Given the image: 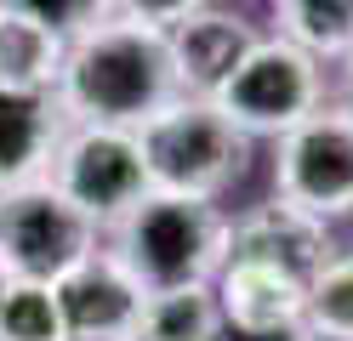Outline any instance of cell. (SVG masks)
<instances>
[{
  "instance_id": "cell-1",
  "label": "cell",
  "mask_w": 353,
  "mask_h": 341,
  "mask_svg": "<svg viewBox=\"0 0 353 341\" xmlns=\"http://www.w3.org/2000/svg\"><path fill=\"white\" fill-rule=\"evenodd\" d=\"M183 97L171 63V40L154 23L108 17L97 29L74 34L63 45V74H57V103L69 125H120L137 131L148 114Z\"/></svg>"
},
{
  "instance_id": "cell-2",
  "label": "cell",
  "mask_w": 353,
  "mask_h": 341,
  "mask_svg": "<svg viewBox=\"0 0 353 341\" xmlns=\"http://www.w3.org/2000/svg\"><path fill=\"white\" fill-rule=\"evenodd\" d=\"M228 216L216 199L188 194H148L125 222H114V256L148 296L205 285L228 262Z\"/></svg>"
},
{
  "instance_id": "cell-3",
  "label": "cell",
  "mask_w": 353,
  "mask_h": 341,
  "mask_svg": "<svg viewBox=\"0 0 353 341\" xmlns=\"http://www.w3.org/2000/svg\"><path fill=\"white\" fill-rule=\"evenodd\" d=\"M137 148L154 194L216 199L245 171V131L211 97H176L137 125Z\"/></svg>"
},
{
  "instance_id": "cell-4",
  "label": "cell",
  "mask_w": 353,
  "mask_h": 341,
  "mask_svg": "<svg viewBox=\"0 0 353 341\" xmlns=\"http://www.w3.org/2000/svg\"><path fill=\"white\" fill-rule=\"evenodd\" d=\"M46 182L92 227L125 222L154 194L143 148H137V131H120V125H69L63 143H57V159H52Z\"/></svg>"
},
{
  "instance_id": "cell-5",
  "label": "cell",
  "mask_w": 353,
  "mask_h": 341,
  "mask_svg": "<svg viewBox=\"0 0 353 341\" xmlns=\"http://www.w3.org/2000/svg\"><path fill=\"white\" fill-rule=\"evenodd\" d=\"M92 250H97V227L46 176L0 194V267H6V279L57 285Z\"/></svg>"
},
{
  "instance_id": "cell-6",
  "label": "cell",
  "mask_w": 353,
  "mask_h": 341,
  "mask_svg": "<svg viewBox=\"0 0 353 341\" xmlns=\"http://www.w3.org/2000/svg\"><path fill=\"white\" fill-rule=\"evenodd\" d=\"M319 57L302 52L296 40H256V52L234 68V80L216 91V108L245 136H285L319 108Z\"/></svg>"
},
{
  "instance_id": "cell-7",
  "label": "cell",
  "mask_w": 353,
  "mask_h": 341,
  "mask_svg": "<svg viewBox=\"0 0 353 341\" xmlns=\"http://www.w3.org/2000/svg\"><path fill=\"white\" fill-rule=\"evenodd\" d=\"M274 182L279 199L296 205L307 216H347L353 211V108H314L302 125L279 136V159H274Z\"/></svg>"
},
{
  "instance_id": "cell-8",
  "label": "cell",
  "mask_w": 353,
  "mask_h": 341,
  "mask_svg": "<svg viewBox=\"0 0 353 341\" xmlns=\"http://www.w3.org/2000/svg\"><path fill=\"white\" fill-rule=\"evenodd\" d=\"M52 290H57L63 324H69V341H137L148 290L125 273L114 250H92Z\"/></svg>"
},
{
  "instance_id": "cell-9",
  "label": "cell",
  "mask_w": 353,
  "mask_h": 341,
  "mask_svg": "<svg viewBox=\"0 0 353 341\" xmlns=\"http://www.w3.org/2000/svg\"><path fill=\"white\" fill-rule=\"evenodd\" d=\"M228 256L279 267V273H291L296 285H314L336 250H330V234H325L319 216H307V211H296V205H285V199H268V205L245 211L228 227Z\"/></svg>"
},
{
  "instance_id": "cell-10",
  "label": "cell",
  "mask_w": 353,
  "mask_h": 341,
  "mask_svg": "<svg viewBox=\"0 0 353 341\" xmlns=\"http://www.w3.org/2000/svg\"><path fill=\"white\" fill-rule=\"evenodd\" d=\"M171 40V63H176V85H183V97H216L228 80H234V68L245 63L256 52V29L245 17H234V12H188L176 29H165Z\"/></svg>"
},
{
  "instance_id": "cell-11",
  "label": "cell",
  "mask_w": 353,
  "mask_h": 341,
  "mask_svg": "<svg viewBox=\"0 0 353 341\" xmlns=\"http://www.w3.org/2000/svg\"><path fill=\"white\" fill-rule=\"evenodd\" d=\"M69 131L57 91H6L0 85V194L40 182Z\"/></svg>"
},
{
  "instance_id": "cell-12",
  "label": "cell",
  "mask_w": 353,
  "mask_h": 341,
  "mask_svg": "<svg viewBox=\"0 0 353 341\" xmlns=\"http://www.w3.org/2000/svg\"><path fill=\"white\" fill-rule=\"evenodd\" d=\"M216 307H223V324L239 330H285L302 324L307 307V285H296L291 273L262 267V262H223V285H216Z\"/></svg>"
},
{
  "instance_id": "cell-13",
  "label": "cell",
  "mask_w": 353,
  "mask_h": 341,
  "mask_svg": "<svg viewBox=\"0 0 353 341\" xmlns=\"http://www.w3.org/2000/svg\"><path fill=\"white\" fill-rule=\"evenodd\" d=\"M63 45L46 23L0 6V85L6 91H57L63 74Z\"/></svg>"
},
{
  "instance_id": "cell-14",
  "label": "cell",
  "mask_w": 353,
  "mask_h": 341,
  "mask_svg": "<svg viewBox=\"0 0 353 341\" xmlns=\"http://www.w3.org/2000/svg\"><path fill=\"white\" fill-rule=\"evenodd\" d=\"M223 330V307L205 285H183V290H160L143 307V341H216Z\"/></svg>"
},
{
  "instance_id": "cell-15",
  "label": "cell",
  "mask_w": 353,
  "mask_h": 341,
  "mask_svg": "<svg viewBox=\"0 0 353 341\" xmlns=\"http://www.w3.org/2000/svg\"><path fill=\"white\" fill-rule=\"evenodd\" d=\"M279 34L296 40L314 57H347L353 52V0H274Z\"/></svg>"
},
{
  "instance_id": "cell-16",
  "label": "cell",
  "mask_w": 353,
  "mask_h": 341,
  "mask_svg": "<svg viewBox=\"0 0 353 341\" xmlns=\"http://www.w3.org/2000/svg\"><path fill=\"white\" fill-rule=\"evenodd\" d=\"M0 341H69L57 290L34 279H6V290H0Z\"/></svg>"
},
{
  "instance_id": "cell-17",
  "label": "cell",
  "mask_w": 353,
  "mask_h": 341,
  "mask_svg": "<svg viewBox=\"0 0 353 341\" xmlns=\"http://www.w3.org/2000/svg\"><path fill=\"white\" fill-rule=\"evenodd\" d=\"M302 324L319 341H353V256H330L325 273L307 285Z\"/></svg>"
},
{
  "instance_id": "cell-18",
  "label": "cell",
  "mask_w": 353,
  "mask_h": 341,
  "mask_svg": "<svg viewBox=\"0 0 353 341\" xmlns=\"http://www.w3.org/2000/svg\"><path fill=\"white\" fill-rule=\"evenodd\" d=\"M0 6L46 23L57 40H74V34H85V29H97V23L114 17V0H0Z\"/></svg>"
},
{
  "instance_id": "cell-19",
  "label": "cell",
  "mask_w": 353,
  "mask_h": 341,
  "mask_svg": "<svg viewBox=\"0 0 353 341\" xmlns=\"http://www.w3.org/2000/svg\"><path fill=\"white\" fill-rule=\"evenodd\" d=\"M205 0H114V17L131 23H154V29H176L188 12H200Z\"/></svg>"
},
{
  "instance_id": "cell-20",
  "label": "cell",
  "mask_w": 353,
  "mask_h": 341,
  "mask_svg": "<svg viewBox=\"0 0 353 341\" xmlns=\"http://www.w3.org/2000/svg\"><path fill=\"white\" fill-rule=\"evenodd\" d=\"M216 341H319L307 324H285V330H239V324H223Z\"/></svg>"
},
{
  "instance_id": "cell-21",
  "label": "cell",
  "mask_w": 353,
  "mask_h": 341,
  "mask_svg": "<svg viewBox=\"0 0 353 341\" xmlns=\"http://www.w3.org/2000/svg\"><path fill=\"white\" fill-rule=\"evenodd\" d=\"M347 108H353V52H347Z\"/></svg>"
},
{
  "instance_id": "cell-22",
  "label": "cell",
  "mask_w": 353,
  "mask_h": 341,
  "mask_svg": "<svg viewBox=\"0 0 353 341\" xmlns=\"http://www.w3.org/2000/svg\"><path fill=\"white\" fill-rule=\"evenodd\" d=\"M0 290H6V267H0Z\"/></svg>"
},
{
  "instance_id": "cell-23",
  "label": "cell",
  "mask_w": 353,
  "mask_h": 341,
  "mask_svg": "<svg viewBox=\"0 0 353 341\" xmlns=\"http://www.w3.org/2000/svg\"><path fill=\"white\" fill-rule=\"evenodd\" d=\"M137 341H143V335H137Z\"/></svg>"
}]
</instances>
